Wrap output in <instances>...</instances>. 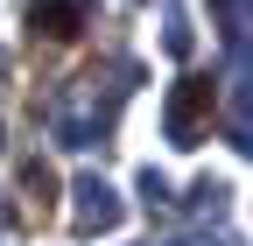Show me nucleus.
Segmentation results:
<instances>
[{"label": "nucleus", "mask_w": 253, "mask_h": 246, "mask_svg": "<svg viewBox=\"0 0 253 246\" xmlns=\"http://www.w3.org/2000/svg\"><path fill=\"white\" fill-rule=\"evenodd\" d=\"M211 113H218V91H211V78H183V91H176V134H197Z\"/></svg>", "instance_id": "obj_1"}, {"label": "nucleus", "mask_w": 253, "mask_h": 246, "mask_svg": "<svg viewBox=\"0 0 253 246\" xmlns=\"http://www.w3.org/2000/svg\"><path fill=\"white\" fill-rule=\"evenodd\" d=\"M78 28H84V7H78V0L36 7V36H49V42H78Z\"/></svg>", "instance_id": "obj_2"}]
</instances>
